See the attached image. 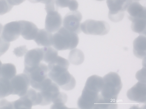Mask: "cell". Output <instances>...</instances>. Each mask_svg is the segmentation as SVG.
<instances>
[{"mask_svg":"<svg viewBox=\"0 0 146 109\" xmlns=\"http://www.w3.org/2000/svg\"><path fill=\"white\" fill-rule=\"evenodd\" d=\"M104 83L96 109H116L118 95L122 87L120 77L111 72L103 78Z\"/></svg>","mask_w":146,"mask_h":109,"instance_id":"6da1fadb","label":"cell"},{"mask_svg":"<svg viewBox=\"0 0 146 109\" xmlns=\"http://www.w3.org/2000/svg\"><path fill=\"white\" fill-rule=\"evenodd\" d=\"M103 78L93 75L87 79L77 104L80 109H96L103 85Z\"/></svg>","mask_w":146,"mask_h":109,"instance_id":"7a4b0ae2","label":"cell"},{"mask_svg":"<svg viewBox=\"0 0 146 109\" xmlns=\"http://www.w3.org/2000/svg\"><path fill=\"white\" fill-rule=\"evenodd\" d=\"M48 72L47 65L42 63L23 71V73L28 76L31 87L38 91H41L52 82L48 76Z\"/></svg>","mask_w":146,"mask_h":109,"instance_id":"3957f363","label":"cell"},{"mask_svg":"<svg viewBox=\"0 0 146 109\" xmlns=\"http://www.w3.org/2000/svg\"><path fill=\"white\" fill-rule=\"evenodd\" d=\"M79 41L77 34L62 27L53 35L52 45L58 51L72 50L77 46Z\"/></svg>","mask_w":146,"mask_h":109,"instance_id":"277c9868","label":"cell"},{"mask_svg":"<svg viewBox=\"0 0 146 109\" xmlns=\"http://www.w3.org/2000/svg\"><path fill=\"white\" fill-rule=\"evenodd\" d=\"M48 75L52 81L64 90H71L76 86V80L68 70L62 69L48 72Z\"/></svg>","mask_w":146,"mask_h":109,"instance_id":"5b68a950","label":"cell"},{"mask_svg":"<svg viewBox=\"0 0 146 109\" xmlns=\"http://www.w3.org/2000/svg\"><path fill=\"white\" fill-rule=\"evenodd\" d=\"M80 28L86 34L103 35L109 32L110 26L106 21L89 19L81 23Z\"/></svg>","mask_w":146,"mask_h":109,"instance_id":"8992f818","label":"cell"},{"mask_svg":"<svg viewBox=\"0 0 146 109\" xmlns=\"http://www.w3.org/2000/svg\"><path fill=\"white\" fill-rule=\"evenodd\" d=\"M18 100L11 102L13 108L31 109L32 106L39 104L38 92L31 88Z\"/></svg>","mask_w":146,"mask_h":109,"instance_id":"52a82bcc","label":"cell"},{"mask_svg":"<svg viewBox=\"0 0 146 109\" xmlns=\"http://www.w3.org/2000/svg\"><path fill=\"white\" fill-rule=\"evenodd\" d=\"M106 3L109 9V19L114 22L121 20L127 9L123 0H106Z\"/></svg>","mask_w":146,"mask_h":109,"instance_id":"ba28073f","label":"cell"},{"mask_svg":"<svg viewBox=\"0 0 146 109\" xmlns=\"http://www.w3.org/2000/svg\"><path fill=\"white\" fill-rule=\"evenodd\" d=\"M10 82L12 95H17L19 97L26 93L30 84L28 76L24 73L15 76L10 80Z\"/></svg>","mask_w":146,"mask_h":109,"instance_id":"9c48e42d","label":"cell"},{"mask_svg":"<svg viewBox=\"0 0 146 109\" xmlns=\"http://www.w3.org/2000/svg\"><path fill=\"white\" fill-rule=\"evenodd\" d=\"M82 18L81 13L78 11L69 12L64 18L63 27L70 31L79 34L81 32L80 22Z\"/></svg>","mask_w":146,"mask_h":109,"instance_id":"30bf717a","label":"cell"},{"mask_svg":"<svg viewBox=\"0 0 146 109\" xmlns=\"http://www.w3.org/2000/svg\"><path fill=\"white\" fill-rule=\"evenodd\" d=\"M127 95L128 98L132 101L146 103V83L139 81L127 91Z\"/></svg>","mask_w":146,"mask_h":109,"instance_id":"8fae6325","label":"cell"},{"mask_svg":"<svg viewBox=\"0 0 146 109\" xmlns=\"http://www.w3.org/2000/svg\"><path fill=\"white\" fill-rule=\"evenodd\" d=\"M2 30L1 37L8 42L15 40L21 35L20 25L19 21H13L6 24Z\"/></svg>","mask_w":146,"mask_h":109,"instance_id":"7c38bea8","label":"cell"},{"mask_svg":"<svg viewBox=\"0 0 146 109\" xmlns=\"http://www.w3.org/2000/svg\"><path fill=\"white\" fill-rule=\"evenodd\" d=\"M39 92L41 98V102L40 105L45 106L52 102L60 93V88L57 84L52 82Z\"/></svg>","mask_w":146,"mask_h":109,"instance_id":"4fadbf2b","label":"cell"},{"mask_svg":"<svg viewBox=\"0 0 146 109\" xmlns=\"http://www.w3.org/2000/svg\"><path fill=\"white\" fill-rule=\"evenodd\" d=\"M47 13L45 22V29L51 33L57 31L62 24V18L61 15L56 11Z\"/></svg>","mask_w":146,"mask_h":109,"instance_id":"5bb4252c","label":"cell"},{"mask_svg":"<svg viewBox=\"0 0 146 109\" xmlns=\"http://www.w3.org/2000/svg\"><path fill=\"white\" fill-rule=\"evenodd\" d=\"M43 53L41 49L36 48L28 51L25 56L24 70L34 67L42 60Z\"/></svg>","mask_w":146,"mask_h":109,"instance_id":"9a60e30c","label":"cell"},{"mask_svg":"<svg viewBox=\"0 0 146 109\" xmlns=\"http://www.w3.org/2000/svg\"><path fill=\"white\" fill-rule=\"evenodd\" d=\"M131 21L139 18H146V9L137 1L133 2L128 6L126 9Z\"/></svg>","mask_w":146,"mask_h":109,"instance_id":"2e32d148","label":"cell"},{"mask_svg":"<svg viewBox=\"0 0 146 109\" xmlns=\"http://www.w3.org/2000/svg\"><path fill=\"white\" fill-rule=\"evenodd\" d=\"M20 25L21 35L27 40H34L39 29L33 22L27 21H19Z\"/></svg>","mask_w":146,"mask_h":109,"instance_id":"e0dca14e","label":"cell"},{"mask_svg":"<svg viewBox=\"0 0 146 109\" xmlns=\"http://www.w3.org/2000/svg\"><path fill=\"white\" fill-rule=\"evenodd\" d=\"M146 37L145 35H140L133 41V53L137 57L142 59L146 56Z\"/></svg>","mask_w":146,"mask_h":109,"instance_id":"ac0fdd59","label":"cell"},{"mask_svg":"<svg viewBox=\"0 0 146 109\" xmlns=\"http://www.w3.org/2000/svg\"><path fill=\"white\" fill-rule=\"evenodd\" d=\"M53 35L45 29H39L34 40L40 46H50L52 45Z\"/></svg>","mask_w":146,"mask_h":109,"instance_id":"d6986e66","label":"cell"},{"mask_svg":"<svg viewBox=\"0 0 146 109\" xmlns=\"http://www.w3.org/2000/svg\"><path fill=\"white\" fill-rule=\"evenodd\" d=\"M16 74V68L14 64L10 63L2 64L0 77L11 80Z\"/></svg>","mask_w":146,"mask_h":109,"instance_id":"ffe728a7","label":"cell"},{"mask_svg":"<svg viewBox=\"0 0 146 109\" xmlns=\"http://www.w3.org/2000/svg\"><path fill=\"white\" fill-rule=\"evenodd\" d=\"M68 58L70 62L75 65L82 64L84 61V56L83 52L80 50L75 49L70 52Z\"/></svg>","mask_w":146,"mask_h":109,"instance_id":"44dd1931","label":"cell"},{"mask_svg":"<svg viewBox=\"0 0 146 109\" xmlns=\"http://www.w3.org/2000/svg\"><path fill=\"white\" fill-rule=\"evenodd\" d=\"M131 22V28L132 30L140 34L145 35L146 18L136 19Z\"/></svg>","mask_w":146,"mask_h":109,"instance_id":"7402d4cb","label":"cell"},{"mask_svg":"<svg viewBox=\"0 0 146 109\" xmlns=\"http://www.w3.org/2000/svg\"><path fill=\"white\" fill-rule=\"evenodd\" d=\"M10 80L0 77V99L12 95Z\"/></svg>","mask_w":146,"mask_h":109,"instance_id":"603a6c76","label":"cell"},{"mask_svg":"<svg viewBox=\"0 0 146 109\" xmlns=\"http://www.w3.org/2000/svg\"><path fill=\"white\" fill-rule=\"evenodd\" d=\"M43 53L42 61L48 63L58 56V51L51 47H45L41 48Z\"/></svg>","mask_w":146,"mask_h":109,"instance_id":"cb8c5ba5","label":"cell"},{"mask_svg":"<svg viewBox=\"0 0 146 109\" xmlns=\"http://www.w3.org/2000/svg\"><path fill=\"white\" fill-rule=\"evenodd\" d=\"M67 100L66 94L62 92H60L57 97L52 102L53 104L51 106V108H67L64 105Z\"/></svg>","mask_w":146,"mask_h":109,"instance_id":"d4e9b609","label":"cell"},{"mask_svg":"<svg viewBox=\"0 0 146 109\" xmlns=\"http://www.w3.org/2000/svg\"><path fill=\"white\" fill-rule=\"evenodd\" d=\"M13 7L7 0H0V15L9 12L12 9Z\"/></svg>","mask_w":146,"mask_h":109,"instance_id":"484cf974","label":"cell"},{"mask_svg":"<svg viewBox=\"0 0 146 109\" xmlns=\"http://www.w3.org/2000/svg\"><path fill=\"white\" fill-rule=\"evenodd\" d=\"M59 7L56 0H51L45 4V9L46 13L53 11H58Z\"/></svg>","mask_w":146,"mask_h":109,"instance_id":"4316f807","label":"cell"},{"mask_svg":"<svg viewBox=\"0 0 146 109\" xmlns=\"http://www.w3.org/2000/svg\"><path fill=\"white\" fill-rule=\"evenodd\" d=\"M10 44L9 42L5 41L0 37V57L9 49Z\"/></svg>","mask_w":146,"mask_h":109,"instance_id":"83f0119b","label":"cell"},{"mask_svg":"<svg viewBox=\"0 0 146 109\" xmlns=\"http://www.w3.org/2000/svg\"><path fill=\"white\" fill-rule=\"evenodd\" d=\"M27 51L26 46L22 45L15 48L13 51L14 53L17 57H22Z\"/></svg>","mask_w":146,"mask_h":109,"instance_id":"f1b7e54d","label":"cell"},{"mask_svg":"<svg viewBox=\"0 0 146 109\" xmlns=\"http://www.w3.org/2000/svg\"><path fill=\"white\" fill-rule=\"evenodd\" d=\"M145 68H143L136 73V78L140 81L146 83Z\"/></svg>","mask_w":146,"mask_h":109,"instance_id":"f546056e","label":"cell"},{"mask_svg":"<svg viewBox=\"0 0 146 109\" xmlns=\"http://www.w3.org/2000/svg\"><path fill=\"white\" fill-rule=\"evenodd\" d=\"M13 108L11 102H9L5 99L0 100V108Z\"/></svg>","mask_w":146,"mask_h":109,"instance_id":"4dcf8cb0","label":"cell"},{"mask_svg":"<svg viewBox=\"0 0 146 109\" xmlns=\"http://www.w3.org/2000/svg\"><path fill=\"white\" fill-rule=\"evenodd\" d=\"M78 7V3L76 0H70L68 7L72 11H77Z\"/></svg>","mask_w":146,"mask_h":109,"instance_id":"1f68e13d","label":"cell"},{"mask_svg":"<svg viewBox=\"0 0 146 109\" xmlns=\"http://www.w3.org/2000/svg\"><path fill=\"white\" fill-rule=\"evenodd\" d=\"M59 7L61 8L68 7L70 0H56Z\"/></svg>","mask_w":146,"mask_h":109,"instance_id":"d6a6232c","label":"cell"},{"mask_svg":"<svg viewBox=\"0 0 146 109\" xmlns=\"http://www.w3.org/2000/svg\"><path fill=\"white\" fill-rule=\"evenodd\" d=\"M9 3L11 5H20L26 0H7Z\"/></svg>","mask_w":146,"mask_h":109,"instance_id":"836d02e7","label":"cell"},{"mask_svg":"<svg viewBox=\"0 0 146 109\" xmlns=\"http://www.w3.org/2000/svg\"><path fill=\"white\" fill-rule=\"evenodd\" d=\"M32 3H41L43 4H46L49 2L51 0H28Z\"/></svg>","mask_w":146,"mask_h":109,"instance_id":"e575fe53","label":"cell"},{"mask_svg":"<svg viewBox=\"0 0 146 109\" xmlns=\"http://www.w3.org/2000/svg\"><path fill=\"white\" fill-rule=\"evenodd\" d=\"M125 2V4L127 5V6H128V5L131 3L133 2H135V1H137L138 2L139 1L141 0H123Z\"/></svg>","mask_w":146,"mask_h":109,"instance_id":"d590c367","label":"cell"},{"mask_svg":"<svg viewBox=\"0 0 146 109\" xmlns=\"http://www.w3.org/2000/svg\"><path fill=\"white\" fill-rule=\"evenodd\" d=\"M3 29V26L0 23V35L1 34V32L2 31Z\"/></svg>","mask_w":146,"mask_h":109,"instance_id":"8d00e7d4","label":"cell"},{"mask_svg":"<svg viewBox=\"0 0 146 109\" xmlns=\"http://www.w3.org/2000/svg\"><path fill=\"white\" fill-rule=\"evenodd\" d=\"M96 0L98 1H104V0Z\"/></svg>","mask_w":146,"mask_h":109,"instance_id":"74e56055","label":"cell"}]
</instances>
